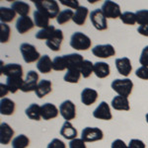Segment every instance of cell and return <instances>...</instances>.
Masks as SVG:
<instances>
[{"instance_id": "obj_46", "label": "cell", "mask_w": 148, "mask_h": 148, "mask_svg": "<svg viewBox=\"0 0 148 148\" xmlns=\"http://www.w3.org/2000/svg\"><path fill=\"white\" fill-rule=\"evenodd\" d=\"M111 148H128V145H126L123 140L116 139L112 143Z\"/></svg>"}, {"instance_id": "obj_24", "label": "cell", "mask_w": 148, "mask_h": 148, "mask_svg": "<svg viewBox=\"0 0 148 148\" xmlns=\"http://www.w3.org/2000/svg\"><path fill=\"white\" fill-rule=\"evenodd\" d=\"M89 14V10L87 7L85 6H80L78 9H76L74 12V15L72 18V21L76 25L78 26H83L86 22V19L88 17Z\"/></svg>"}, {"instance_id": "obj_7", "label": "cell", "mask_w": 148, "mask_h": 148, "mask_svg": "<svg viewBox=\"0 0 148 148\" xmlns=\"http://www.w3.org/2000/svg\"><path fill=\"white\" fill-rule=\"evenodd\" d=\"M104 138V132L99 127H84L81 132V139L85 142L100 141Z\"/></svg>"}, {"instance_id": "obj_32", "label": "cell", "mask_w": 148, "mask_h": 148, "mask_svg": "<svg viewBox=\"0 0 148 148\" xmlns=\"http://www.w3.org/2000/svg\"><path fill=\"white\" fill-rule=\"evenodd\" d=\"M16 17V12L12 8L8 7H1L0 8V20L1 23H9L15 19Z\"/></svg>"}, {"instance_id": "obj_6", "label": "cell", "mask_w": 148, "mask_h": 148, "mask_svg": "<svg viewBox=\"0 0 148 148\" xmlns=\"http://www.w3.org/2000/svg\"><path fill=\"white\" fill-rule=\"evenodd\" d=\"M101 10L107 19L120 18L121 15L123 14L121 11L120 5H119L118 3H116V2L111 1V0H107V1H105L104 3H103Z\"/></svg>"}, {"instance_id": "obj_36", "label": "cell", "mask_w": 148, "mask_h": 148, "mask_svg": "<svg viewBox=\"0 0 148 148\" xmlns=\"http://www.w3.org/2000/svg\"><path fill=\"white\" fill-rule=\"evenodd\" d=\"M74 15V12L71 9H65V10L61 11L59 13V15L56 18V22L59 25H63V24L69 22L70 20H72Z\"/></svg>"}, {"instance_id": "obj_13", "label": "cell", "mask_w": 148, "mask_h": 148, "mask_svg": "<svg viewBox=\"0 0 148 148\" xmlns=\"http://www.w3.org/2000/svg\"><path fill=\"white\" fill-rule=\"evenodd\" d=\"M1 74H4L7 78L8 77H22L23 76V67L17 63H9L3 65L1 62Z\"/></svg>"}, {"instance_id": "obj_11", "label": "cell", "mask_w": 148, "mask_h": 148, "mask_svg": "<svg viewBox=\"0 0 148 148\" xmlns=\"http://www.w3.org/2000/svg\"><path fill=\"white\" fill-rule=\"evenodd\" d=\"M93 116L98 120L103 121H111L113 119V114H112L111 108L107 102L103 101L99 104V106L93 112Z\"/></svg>"}, {"instance_id": "obj_22", "label": "cell", "mask_w": 148, "mask_h": 148, "mask_svg": "<svg viewBox=\"0 0 148 148\" xmlns=\"http://www.w3.org/2000/svg\"><path fill=\"white\" fill-rule=\"evenodd\" d=\"M51 91H52V84L51 81L47 79H42L39 82L35 93H36V96L38 98L42 99L47 95H49Z\"/></svg>"}, {"instance_id": "obj_44", "label": "cell", "mask_w": 148, "mask_h": 148, "mask_svg": "<svg viewBox=\"0 0 148 148\" xmlns=\"http://www.w3.org/2000/svg\"><path fill=\"white\" fill-rule=\"evenodd\" d=\"M60 3L64 6L70 7L71 9H75V10L80 7L79 1L77 0H60Z\"/></svg>"}, {"instance_id": "obj_43", "label": "cell", "mask_w": 148, "mask_h": 148, "mask_svg": "<svg viewBox=\"0 0 148 148\" xmlns=\"http://www.w3.org/2000/svg\"><path fill=\"white\" fill-rule=\"evenodd\" d=\"M47 148H66V145L62 140L58 139V138H53V139L49 143Z\"/></svg>"}, {"instance_id": "obj_49", "label": "cell", "mask_w": 148, "mask_h": 148, "mask_svg": "<svg viewBox=\"0 0 148 148\" xmlns=\"http://www.w3.org/2000/svg\"><path fill=\"white\" fill-rule=\"evenodd\" d=\"M145 119H146V121H147V123H148V113L146 114V116H145Z\"/></svg>"}, {"instance_id": "obj_8", "label": "cell", "mask_w": 148, "mask_h": 148, "mask_svg": "<svg viewBox=\"0 0 148 148\" xmlns=\"http://www.w3.org/2000/svg\"><path fill=\"white\" fill-rule=\"evenodd\" d=\"M90 21L94 28L98 31H105L108 29V23H107V18L103 14L101 9H96L93 10L90 13Z\"/></svg>"}, {"instance_id": "obj_38", "label": "cell", "mask_w": 148, "mask_h": 148, "mask_svg": "<svg viewBox=\"0 0 148 148\" xmlns=\"http://www.w3.org/2000/svg\"><path fill=\"white\" fill-rule=\"evenodd\" d=\"M121 21L125 25H134L135 23H137L136 20V14L133 13V12H125L121 15Z\"/></svg>"}, {"instance_id": "obj_31", "label": "cell", "mask_w": 148, "mask_h": 148, "mask_svg": "<svg viewBox=\"0 0 148 148\" xmlns=\"http://www.w3.org/2000/svg\"><path fill=\"white\" fill-rule=\"evenodd\" d=\"M81 77V71L79 68H71L68 69L67 72L65 73L63 77V80L65 82L68 83H72V84H75V83H78L80 80Z\"/></svg>"}, {"instance_id": "obj_14", "label": "cell", "mask_w": 148, "mask_h": 148, "mask_svg": "<svg viewBox=\"0 0 148 148\" xmlns=\"http://www.w3.org/2000/svg\"><path fill=\"white\" fill-rule=\"evenodd\" d=\"M63 40V33L61 30L57 29L54 32V34L52 35L51 38H49V40L46 42L47 46L49 49H51L52 51H60V47Z\"/></svg>"}, {"instance_id": "obj_41", "label": "cell", "mask_w": 148, "mask_h": 148, "mask_svg": "<svg viewBox=\"0 0 148 148\" xmlns=\"http://www.w3.org/2000/svg\"><path fill=\"white\" fill-rule=\"evenodd\" d=\"M135 75L142 80H148V67L141 66V67L137 68L135 71Z\"/></svg>"}, {"instance_id": "obj_9", "label": "cell", "mask_w": 148, "mask_h": 148, "mask_svg": "<svg viewBox=\"0 0 148 148\" xmlns=\"http://www.w3.org/2000/svg\"><path fill=\"white\" fill-rule=\"evenodd\" d=\"M59 114L65 120V121H70L76 118V107L70 100H65L59 106Z\"/></svg>"}, {"instance_id": "obj_5", "label": "cell", "mask_w": 148, "mask_h": 148, "mask_svg": "<svg viewBox=\"0 0 148 148\" xmlns=\"http://www.w3.org/2000/svg\"><path fill=\"white\" fill-rule=\"evenodd\" d=\"M20 51L22 53L23 59L26 63H33L36 62L37 60H39L40 58V52L37 51L35 46L28 42H24L20 46Z\"/></svg>"}, {"instance_id": "obj_29", "label": "cell", "mask_w": 148, "mask_h": 148, "mask_svg": "<svg viewBox=\"0 0 148 148\" xmlns=\"http://www.w3.org/2000/svg\"><path fill=\"white\" fill-rule=\"evenodd\" d=\"M11 8L16 12V14H19L22 17V16H28L31 7L24 1H14L11 5Z\"/></svg>"}, {"instance_id": "obj_26", "label": "cell", "mask_w": 148, "mask_h": 148, "mask_svg": "<svg viewBox=\"0 0 148 148\" xmlns=\"http://www.w3.org/2000/svg\"><path fill=\"white\" fill-rule=\"evenodd\" d=\"M94 73L98 78H106L111 73V68L108 63L104 61H98L94 64Z\"/></svg>"}, {"instance_id": "obj_12", "label": "cell", "mask_w": 148, "mask_h": 148, "mask_svg": "<svg viewBox=\"0 0 148 148\" xmlns=\"http://www.w3.org/2000/svg\"><path fill=\"white\" fill-rule=\"evenodd\" d=\"M92 53L97 57L101 58H109L116 54L114 47L110 44L107 45H98L92 49Z\"/></svg>"}, {"instance_id": "obj_27", "label": "cell", "mask_w": 148, "mask_h": 148, "mask_svg": "<svg viewBox=\"0 0 148 148\" xmlns=\"http://www.w3.org/2000/svg\"><path fill=\"white\" fill-rule=\"evenodd\" d=\"M34 23L37 27L40 29L47 28L49 25V17L46 14H44L42 12L36 10L34 12Z\"/></svg>"}, {"instance_id": "obj_2", "label": "cell", "mask_w": 148, "mask_h": 148, "mask_svg": "<svg viewBox=\"0 0 148 148\" xmlns=\"http://www.w3.org/2000/svg\"><path fill=\"white\" fill-rule=\"evenodd\" d=\"M34 4L38 11L42 12L49 17V19L57 18L59 15V5L54 0H39L34 1Z\"/></svg>"}, {"instance_id": "obj_33", "label": "cell", "mask_w": 148, "mask_h": 148, "mask_svg": "<svg viewBox=\"0 0 148 148\" xmlns=\"http://www.w3.org/2000/svg\"><path fill=\"white\" fill-rule=\"evenodd\" d=\"M12 148H27L30 144V139L27 135L20 134L12 140Z\"/></svg>"}, {"instance_id": "obj_15", "label": "cell", "mask_w": 148, "mask_h": 148, "mask_svg": "<svg viewBox=\"0 0 148 148\" xmlns=\"http://www.w3.org/2000/svg\"><path fill=\"white\" fill-rule=\"evenodd\" d=\"M116 67L118 72L123 76L127 77L132 70V65H131L130 59L128 57H121V58H116Z\"/></svg>"}, {"instance_id": "obj_40", "label": "cell", "mask_w": 148, "mask_h": 148, "mask_svg": "<svg viewBox=\"0 0 148 148\" xmlns=\"http://www.w3.org/2000/svg\"><path fill=\"white\" fill-rule=\"evenodd\" d=\"M139 63L142 66L148 67V46H146L142 49L141 54H140L139 57Z\"/></svg>"}, {"instance_id": "obj_25", "label": "cell", "mask_w": 148, "mask_h": 148, "mask_svg": "<svg viewBox=\"0 0 148 148\" xmlns=\"http://www.w3.org/2000/svg\"><path fill=\"white\" fill-rule=\"evenodd\" d=\"M15 103L9 98H2L0 101V113L3 116H11L15 112Z\"/></svg>"}, {"instance_id": "obj_39", "label": "cell", "mask_w": 148, "mask_h": 148, "mask_svg": "<svg viewBox=\"0 0 148 148\" xmlns=\"http://www.w3.org/2000/svg\"><path fill=\"white\" fill-rule=\"evenodd\" d=\"M135 14H136L137 23L139 24L140 26L148 23V10H147V9H143V10H138Z\"/></svg>"}, {"instance_id": "obj_17", "label": "cell", "mask_w": 148, "mask_h": 148, "mask_svg": "<svg viewBox=\"0 0 148 148\" xmlns=\"http://www.w3.org/2000/svg\"><path fill=\"white\" fill-rule=\"evenodd\" d=\"M35 23L29 16H22L19 17L17 22H16V29H17L18 33H20L21 35L25 34V33L29 32L30 30H32L35 27Z\"/></svg>"}, {"instance_id": "obj_23", "label": "cell", "mask_w": 148, "mask_h": 148, "mask_svg": "<svg viewBox=\"0 0 148 148\" xmlns=\"http://www.w3.org/2000/svg\"><path fill=\"white\" fill-rule=\"evenodd\" d=\"M37 68L40 73L42 74H47L51 71L52 68V60L51 59L47 54L46 56H42L38 60L37 63Z\"/></svg>"}, {"instance_id": "obj_48", "label": "cell", "mask_w": 148, "mask_h": 148, "mask_svg": "<svg viewBox=\"0 0 148 148\" xmlns=\"http://www.w3.org/2000/svg\"><path fill=\"white\" fill-rule=\"evenodd\" d=\"M8 92H10V91H9L7 85L3 84V83H0V97H1V99L4 98V96H6V95L8 94Z\"/></svg>"}, {"instance_id": "obj_42", "label": "cell", "mask_w": 148, "mask_h": 148, "mask_svg": "<svg viewBox=\"0 0 148 148\" xmlns=\"http://www.w3.org/2000/svg\"><path fill=\"white\" fill-rule=\"evenodd\" d=\"M69 148H87L85 141L81 138H75L69 142Z\"/></svg>"}, {"instance_id": "obj_34", "label": "cell", "mask_w": 148, "mask_h": 148, "mask_svg": "<svg viewBox=\"0 0 148 148\" xmlns=\"http://www.w3.org/2000/svg\"><path fill=\"white\" fill-rule=\"evenodd\" d=\"M56 29L53 27L52 25L49 26L47 28H45V29H40L39 32L36 34V39L38 40H49V38L52 37V35L54 34Z\"/></svg>"}, {"instance_id": "obj_21", "label": "cell", "mask_w": 148, "mask_h": 148, "mask_svg": "<svg viewBox=\"0 0 148 148\" xmlns=\"http://www.w3.org/2000/svg\"><path fill=\"white\" fill-rule=\"evenodd\" d=\"M112 108L114 109L116 111H130V101H128V98L123 97V96H118L114 97L112 100Z\"/></svg>"}, {"instance_id": "obj_1", "label": "cell", "mask_w": 148, "mask_h": 148, "mask_svg": "<svg viewBox=\"0 0 148 148\" xmlns=\"http://www.w3.org/2000/svg\"><path fill=\"white\" fill-rule=\"evenodd\" d=\"M85 59L79 53H70L62 56H56L52 60V68L56 71H62L65 69L79 68Z\"/></svg>"}, {"instance_id": "obj_35", "label": "cell", "mask_w": 148, "mask_h": 148, "mask_svg": "<svg viewBox=\"0 0 148 148\" xmlns=\"http://www.w3.org/2000/svg\"><path fill=\"white\" fill-rule=\"evenodd\" d=\"M81 75L84 78H88L91 76L92 73H94V64L90 60H84L80 66Z\"/></svg>"}, {"instance_id": "obj_16", "label": "cell", "mask_w": 148, "mask_h": 148, "mask_svg": "<svg viewBox=\"0 0 148 148\" xmlns=\"http://www.w3.org/2000/svg\"><path fill=\"white\" fill-rule=\"evenodd\" d=\"M40 112H42V119H44L45 121L53 120L57 118L59 114V110L56 108V106L51 103H46L40 106Z\"/></svg>"}, {"instance_id": "obj_4", "label": "cell", "mask_w": 148, "mask_h": 148, "mask_svg": "<svg viewBox=\"0 0 148 148\" xmlns=\"http://www.w3.org/2000/svg\"><path fill=\"white\" fill-rule=\"evenodd\" d=\"M112 89L120 96L128 98L133 89V82L128 78L125 79H116L111 84Z\"/></svg>"}, {"instance_id": "obj_30", "label": "cell", "mask_w": 148, "mask_h": 148, "mask_svg": "<svg viewBox=\"0 0 148 148\" xmlns=\"http://www.w3.org/2000/svg\"><path fill=\"white\" fill-rule=\"evenodd\" d=\"M24 83V80L22 79V77H8L6 81V85L8 87L9 91L11 93H16L18 90H21Z\"/></svg>"}, {"instance_id": "obj_20", "label": "cell", "mask_w": 148, "mask_h": 148, "mask_svg": "<svg viewBox=\"0 0 148 148\" xmlns=\"http://www.w3.org/2000/svg\"><path fill=\"white\" fill-rule=\"evenodd\" d=\"M98 97H99L98 92L96 90L91 89V88H85L81 92V102L85 106H91V105H93L97 101Z\"/></svg>"}, {"instance_id": "obj_19", "label": "cell", "mask_w": 148, "mask_h": 148, "mask_svg": "<svg viewBox=\"0 0 148 148\" xmlns=\"http://www.w3.org/2000/svg\"><path fill=\"white\" fill-rule=\"evenodd\" d=\"M59 133H60V135L63 138L70 140V141L75 139V138H77V135H78L77 130L74 127L70 121H64V123L60 128Z\"/></svg>"}, {"instance_id": "obj_3", "label": "cell", "mask_w": 148, "mask_h": 148, "mask_svg": "<svg viewBox=\"0 0 148 148\" xmlns=\"http://www.w3.org/2000/svg\"><path fill=\"white\" fill-rule=\"evenodd\" d=\"M91 39L81 32H75L70 38V47L76 51H87L91 47Z\"/></svg>"}, {"instance_id": "obj_37", "label": "cell", "mask_w": 148, "mask_h": 148, "mask_svg": "<svg viewBox=\"0 0 148 148\" xmlns=\"http://www.w3.org/2000/svg\"><path fill=\"white\" fill-rule=\"evenodd\" d=\"M10 35H11L10 27L5 23L0 24V42L2 44L8 42L9 39H10Z\"/></svg>"}, {"instance_id": "obj_28", "label": "cell", "mask_w": 148, "mask_h": 148, "mask_svg": "<svg viewBox=\"0 0 148 148\" xmlns=\"http://www.w3.org/2000/svg\"><path fill=\"white\" fill-rule=\"evenodd\" d=\"M26 116L32 121H40L42 119V112L40 106L38 104H31L25 111Z\"/></svg>"}, {"instance_id": "obj_10", "label": "cell", "mask_w": 148, "mask_h": 148, "mask_svg": "<svg viewBox=\"0 0 148 148\" xmlns=\"http://www.w3.org/2000/svg\"><path fill=\"white\" fill-rule=\"evenodd\" d=\"M39 74L34 70H30L27 73L26 79L24 80L23 86L21 88V91L24 93H29L36 91L37 86L39 84Z\"/></svg>"}, {"instance_id": "obj_47", "label": "cell", "mask_w": 148, "mask_h": 148, "mask_svg": "<svg viewBox=\"0 0 148 148\" xmlns=\"http://www.w3.org/2000/svg\"><path fill=\"white\" fill-rule=\"evenodd\" d=\"M137 32L139 33L141 36H144V37H148V23L144 24V25L139 26L137 29Z\"/></svg>"}, {"instance_id": "obj_18", "label": "cell", "mask_w": 148, "mask_h": 148, "mask_svg": "<svg viewBox=\"0 0 148 148\" xmlns=\"http://www.w3.org/2000/svg\"><path fill=\"white\" fill-rule=\"evenodd\" d=\"M14 136V130L8 123H2L0 125V143L2 145L9 144Z\"/></svg>"}, {"instance_id": "obj_45", "label": "cell", "mask_w": 148, "mask_h": 148, "mask_svg": "<svg viewBox=\"0 0 148 148\" xmlns=\"http://www.w3.org/2000/svg\"><path fill=\"white\" fill-rule=\"evenodd\" d=\"M128 148H146V145L142 140L133 138L128 143Z\"/></svg>"}]
</instances>
